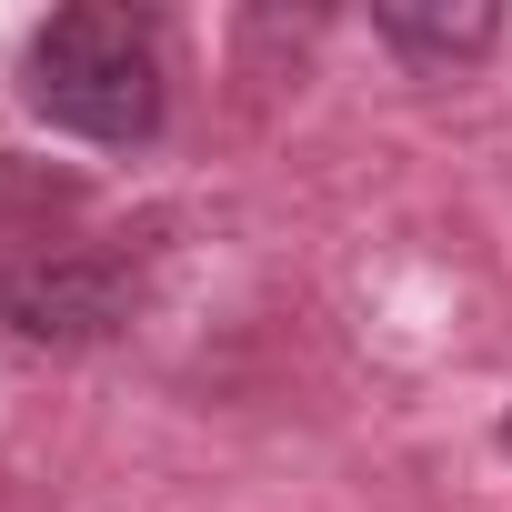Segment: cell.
<instances>
[{
  "instance_id": "6da1fadb",
  "label": "cell",
  "mask_w": 512,
  "mask_h": 512,
  "mask_svg": "<svg viewBox=\"0 0 512 512\" xmlns=\"http://www.w3.org/2000/svg\"><path fill=\"white\" fill-rule=\"evenodd\" d=\"M21 101L51 121V131H81V141H151L161 131V41L151 21L111 11V0H81V11H51L21 51Z\"/></svg>"
},
{
  "instance_id": "7a4b0ae2",
  "label": "cell",
  "mask_w": 512,
  "mask_h": 512,
  "mask_svg": "<svg viewBox=\"0 0 512 512\" xmlns=\"http://www.w3.org/2000/svg\"><path fill=\"white\" fill-rule=\"evenodd\" d=\"M0 322H11L21 342H101V332H121L131 322V282L111 272V262H11L0 272Z\"/></svg>"
},
{
  "instance_id": "3957f363",
  "label": "cell",
  "mask_w": 512,
  "mask_h": 512,
  "mask_svg": "<svg viewBox=\"0 0 512 512\" xmlns=\"http://www.w3.org/2000/svg\"><path fill=\"white\" fill-rule=\"evenodd\" d=\"M382 41L422 51V61H462V51L492 41V11H382Z\"/></svg>"
},
{
  "instance_id": "277c9868",
  "label": "cell",
  "mask_w": 512,
  "mask_h": 512,
  "mask_svg": "<svg viewBox=\"0 0 512 512\" xmlns=\"http://www.w3.org/2000/svg\"><path fill=\"white\" fill-rule=\"evenodd\" d=\"M502 442H512V422H502Z\"/></svg>"
}]
</instances>
